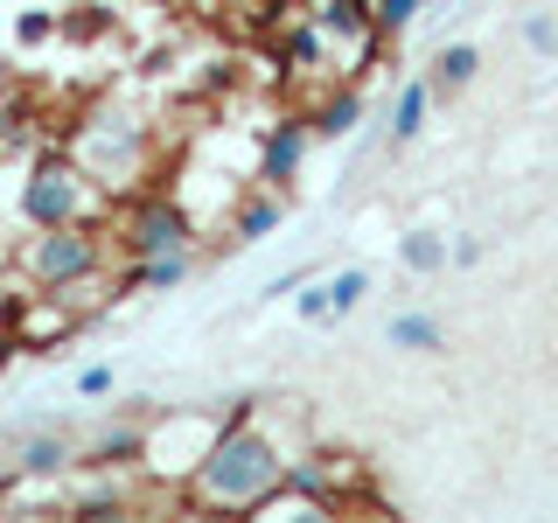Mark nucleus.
<instances>
[{"instance_id":"obj_24","label":"nucleus","mask_w":558,"mask_h":523,"mask_svg":"<svg viewBox=\"0 0 558 523\" xmlns=\"http://www.w3.org/2000/svg\"><path fill=\"white\" fill-rule=\"evenodd\" d=\"M523 49H531V57H558V22L551 14H523Z\"/></svg>"},{"instance_id":"obj_18","label":"nucleus","mask_w":558,"mask_h":523,"mask_svg":"<svg viewBox=\"0 0 558 523\" xmlns=\"http://www.w3.org/2000/svg\"><path fill=\"white\" fill-rule=\"evenodd\" d=\"M418 14H426V0H371V22H377L384 42H405L418 28Z\"/></svg>"},{"instance_id":"obj_1","label":"nucleus","mask_w":558,"mask_h":523,"mask_svg":"<svg viewBox=\"0 0 558 523\" xmlns=\"http://www.w3.org/2000/svg\"><path fill=\"white\" fill-rule=\"evenodd\" d=\"M279 482H287V453L252 418H223L217 440L196 461V502L203 510H266L279 496Z\"/></svg>"},{"instance_id":"obj_10","label":"nucleus","mask_w":558,"mask_h":523,"mask_svg":"<svg viewBox=\"0 0 558 523\" xmlns=\"http://www.w3.org/2000/svg\"><path fill=\"white\" fill-rule=\"evenodd\" d=\"M279 217H287V188H266V196H244L231 209V238L238 244H258L266 231H279Z\"/></svg>"},{"instance_id":"obj_12","label":"nucleus","mask_w":558,"mask_h":523,"mask_svg":"<svg viewBox=\"0 0 558 523\" xmlns=\"http://www.w3.org/2000/svg\"><path fill=\"white\" fill-rule=\"evenodd\" d=\"M279 57H287V70H301V77H307V70H322L328 63V28L314 22V14H301V22L279 35Z\"/></svg>"},{"instance_id":"obj_21","label":"nucleus","mask_w":558,"mask_h":523,"mask_svg":"<svg viewBox=\"0 0 558 523\" xmlns=\"http://www.w3.org/2000/svg\"><path fill=\"white\" fill-rule=\"evenodd\" d=\"M70 516H126V488H77Z\"/></svg>"},{"instance_id":"obj_6","label":"nucleus","mask_w":558,"mask_h":523,"mask_svg":"<svg viewBox=\"0 0 558 523\" xmlns=\"http://www.w3.org/2000/svg\"><path fill=\"white\" fill-rule=\"evenodd\" d=\"M307 147H314V126L307 119H279V126L258 133V182L266 188H287L293 174L307 168Z\"/></svg>"},{"instance_id":"obj_15","label":"nucleus","mask_w":558,"mask_h":523,"mask_svg":"<svg viewBox=\"0 0 558 523\" xmlns=\"http://www.w3.org/2000/svg\"><path fill=\"white\" fill-rule=\"evenodd\" d=\"M475 70H482V49L475 42H447L440 57H433V98L468 92V84H475Z\"/></svg>"},{"instance_id":"obj_23","label":"nucleus","mask_w":558,"mask_h":523,"mask_svg":"<svg viewBox=\"0 0 558 523\" xmlns=\"http://www.w3.org/2000/svg\"><path fill=\"white\" fill-rule=\"evenodd\" d=\"M63 22H57V14H49V8H28L22 14V22H14V42H22V49H43L49 42V35H57Z\"/></svg>"},{"instance_id":"obj_19","label":"nucleus","mask_w":558,"mask_h":523,"mask_svg":"<svg viewBox=\"0 0 558 523\" xmlns=\"http://www.w3.org/2000/svg\"><path fill=\"white\" fill-rule=\"evenodd\" d=\"M322 287H328V314H336V321H342V314L356 307L363 293H371V266H342V272H328Z\"/></svg>"},{"instance_id":"obj_16","label":"nucleus","mask_w":558,"mask_h":523,"mask_svg":"<svg viewBox=\"0 0 558 523\" xmlns=\"http://www.w3.org/2000/svg\"><path fill=\"white\" fill-rule=\"evenodd\" d=\"M363 119H371V105H363V92H336V98L322 105V112L307 119V126H314V139H349V133L363 126Z\"/></svg>"},{"instance_id":"obj_7","label":"nucleus","mask_w":558,"mask_h":523,"mask_svg":"<svg viewBox=\"0 0 558 523\" xmlns=\"http://www.w3.org/2000/svg\"><path fill=\"white\" fill-rule=\"evenodd\" d=\"M196 272V252H161V258H133V272L112 279V293H168Z\"/></svg>"},{"instance_id":"obj_3","label":"nucleus","mask_w":558,"mask_h":523,"mask_svg":"<svg viewBox=\"0 0 558 523\" xmlns=\"http://www.w3.org/2000/svg\"><path fill=\"white\" fill-rule=\"evenodd\" d=\"M22 272H28L43 293L70 301L77 287H98V272H105V238L92 231V223H57V231H35L28 252H22Z\"/></svg>"},{"instance_id":"obj_14","label":"nucleus","mask_w":558,"mask_h":523,"mask_svg":"<svg viewBox=\"0 0 558 523\" xmlns=\"http://www.w3.org/2000/svg\"><path fill=\"white\" fill-rule=\"evenodd\" d=\"M314 22L336 35V42H371V35H377L371 0H322V8H314Z\"/></svg>"},{"instance_id":"obj_4","label":"nucleus","mask_w":558,"mask_h":523,"mask_svg":"<svg viewBox=\"0 0 558 523\" xmlns=\"http://www.w3.org/2000/svg\"><path fill=\"white\" fill-rule=\"evenodd\" d=\"M126 258H161V252H196V217L174 196H133L126 223H119Z\"/></svg>"},{"instance_id":"obj_13","label":"nucleus","mask_w":558,"mask_h":523,"mask_svg":"<svg viewBox=\"0 0 558 523\" xmlns=\"http://www.w3.org/2000/svg\"><path fill=\"white\" fill-rule=\"evenodd\" d=\"M426 112H433V77H412L405 92L391 98V147H405V139L426 133Z\"/></svg>"},{"instance_id":"obj_25","label":"nucleus","mask_w":558,"mask_h":523,"mask_svg":"<svg viewBox=\"0 0 558 523\" xmlns=\"http://www.w3.org/2000/svg\"><path fill=\"white\" fill-rule=\"evenodd\" d=\"M482 252H488L482 238H453V244H447V266H453V272H475V266H482Z\"/></svg>"},{"instance_id":"obj_22","label":"nucleus","mask_w":558,"mask_h":523,"mask_svg":"<svg viewBox=\"0 0 558 523\" xmlns=\"http://www.w3.org/2000/svg\"><path fill=\"white\" fill-rule=\"evenodd\" d=\"M70 391H77L84 405H98V398H112V391H119V370H112V363H84V370L70 377Z\"/></svg>"},{"instance_id":"obj_17","label":"nucleus","mask_w":558,"mask_h":523,"mask_svg":"<svg viewBox=\"0 0 558 523\" xmlns=\"http://www.w3.org/2000/svg\"><path fill=\"white\" fill-rule=\"evenodd\" d=\"M447 244L453 238H440V231H412V238H398V266L433 279V272H447Z\"/></svg>"},{"instance_id":"obj_5","label":"nucleus","mask_w":558,"mask_h":523,"mask_svg":"<svg viewBox=\"0 0 558 523\" xmlns=\"http://www.w3.org/2000/svg\"><path fill=\"white\" fill-rule=\"evenodd\" d=\"M84 453L63 426H43V433H14V461H8V482H63Z\"/></svg>"},{"instance_id":"obj_11","label":"nucleus","mask_w":558,"mask_h":523,"mask_svg":"<svg viewBox=\"0 0 558 523\" xmlns=\"http://www.w3.org/2000/svg\"><path fill=\"white\" fill-rule=\"evenodd\" d=\"M384 342L405 349V356H440V349H447V328L433 321V314H391V321H384Z\"/></svg>"},{"instance_id":"obj_2","label":"nucleus","mask_w":558,"mask_h":523,"mask_svg":"<svg viewBox=\"0 0 558 523\" xmlns=\"http://www.w3.org/2000/svg\"><path fill=\"white\" fill-rule=\"evenodd\" d=\"M28 231H57V223H92V168L77 154H35L22 196H14Z\"/></svg>"},{"instance_id":"obj_8","label":"nucleus","mask_w":558,"mask_h":523,"mask_svg":"<svg viewBox=\"0 0 558 523\" xmlns=\"http://www.w3.org/2000/svg\"><path fill=\"white\" fill-rule=\"evenodd\" d=\"M133 461H147V426H105L92 447H84V467H105V475H119V467H133Z\"/></svg>"},{"instance_id":"obj_26","label":"nucleus","mask_w":558,"mask_h":523,"mask_svg":"<svg viewBox=\"0 0 558 523\" xmlns=\"http://www.w3.org/2000/svg\"><path fill=\"white\" fill-rule=\"evenodd\" d=\"M22 349V336H0V370H8V356Z\"/></svg>"},{"instance_id":"obj_20","label":"nucleus","mask_w":558,"mask_h":523,"mask_svg":"<svg viewBox=\"0 0 558 523\" xmlns=\"http://www.w3.org/2000/svg\"><path fill=\"white\" fill-rule=\"evenodd\" d=\"M287 301H293V321H307V328L336 321V314H328V287H322V279H301V287H293Z\"/></svg>"},{"instance_id":"obj_9","label":"nucleus","mask_w":558,"mask_h":523,"mask_svg":"<svg viewBox=\"0 0 558 523\" xmlns=\"http://www.w3.org/2000/svg\"><path fill=\"white\" fill-rule=\"evenodd\" d=\"M287 496H301L307 510H336V467L322 461V453H307V461H287Z\"/></svg>"}]
</instances>
